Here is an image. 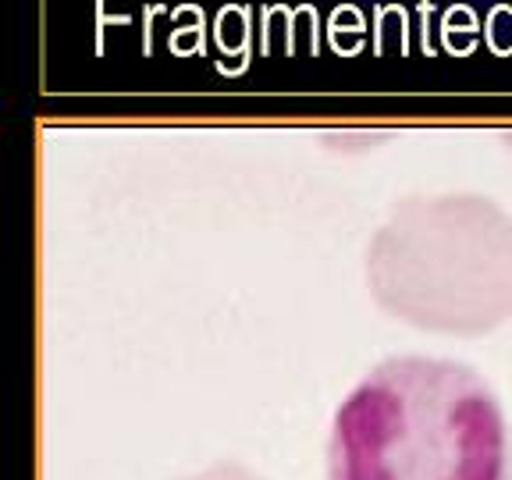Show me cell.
Segmentation results:
<instances>
[{
  "label": "cell",
  "mask_w": 512,
  "mask_h": 480,
  "mask_svg": "<svg viewBox=\"0 0 512 480\" xmlns=\"http://www.w3.org/2000/svg\"><path fill=\"white\" fill-rule=\"evenodd\" d=\"M175 480H267V477L253 473L249 466L235 463V459H217V463L203 466L200 473H185V477H175Z\"/></svg>",
  "instance_id": "cell-3"
},
{
  "label": "cell",
  "mask_w": 512,
  "mask_h": 480,
  "mask_svg": "<svg viewBox=\"0 0 512 480\" xmlns=\"http://www.w3.org/2000/svg\"><path fill=\"white\" fill-rule=\"evenodd\" d=\"M367 285L399 320L484 335L512 313V217L484 196H413L377 228Z\"/></svg>",
  "instance_id": "cell-2"
},
{
  "label": "cell",
  "mask_w": 512,
  "mask_h": 480,
  "mask_svg": "<svg viewBox=\"0 0 512 480\" xmlns=\"http://www.w3.org/2000/svg\"><path fill=\"white\" fill-rule=\"evenodd\" d=\"M328 480H512L505 413L473 367L392 356L338 402Z\"/></svg>",
  "instance_id": "cell-1"
}]
</instances>
